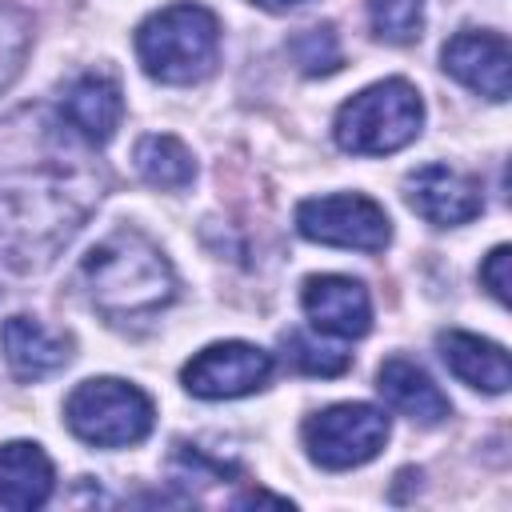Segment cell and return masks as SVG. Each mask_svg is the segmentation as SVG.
<instances>
[{"instance_id":"cb8c5ba5","label":"cell","mask_w":512,"mask_h":512,"mask_svg":"<svg viewBox=\"0 0 512 512\" xmlns=\"http://www.w3.org/2000/svg\"><path fill=\"white\" fill-rule=\"evenodd\" d=\"M252 4H260V8H268V12H288V8H300V4H308V0H252Z\"/></svg>"},{"instance_id":"ba28073f","label":"cell","mask_w":512,"mask_h":512,"mask_svg":"<svg viewBox=\"0 0 512 512\" xmlns=\"http://www.w3.org/2000/svg\"><path fill=\"white\" fill-rule=\"evenodd\" d=\"M272 352L248 340H216L180 368V384L196 400H236L252 396L272 380Z\"/></svg>"},{"instance_id":"ac0fdd59","label":"cell","mask_w":512,"mask_h":512,"mask_svg":"<svg viewBox=\"0 0 512 512\" xmlns=\"http://www.w3.org/2000/svg\"><path fill=\"white\" fill-rule=\"evenodd\" d=\"M288 56L296 60V68H300L304 76H332V72L344 64L340 36H336L332 24L300 28V32L288 40Z\"/></svg>"},{"instance_id":"7a4b0ae2","label":"cell","mask_w":512,"mask_h":512,"mask_svg":"<svg viewBox=\"0 0 512 512\" xmlns=\"http://www.w3.org/2000/svg\"><path fill=\"white\" fill-rule=\"evenodd\" d=\"M76 284L88 308H96L112 324L156 316L176 300V272L164 248L128 224L112 228L104 240H96L84 252L76 268Z\"/></svg>"},{"instance_id":"8fae6325","label":"cell","mask_w":512,"mask_h":512,"mask_svg":"<svg viewBox=\"0 0 512 512\" xmlns=\"http://www.w3.org/2000/svg\"><path fill=\"white\" fill-rule=\"evenodd\" d=\"M300 308L308 324L324 336L340 340H360L372 328V296L360 280L340 276V272H320L308 276L300 288Z\"/></svg>"},{"instance_id":"30bf717a","label":"cell","mask_w":512,"mask_h":512,"mask_svg":"<svg viewBox=\"0 0 512 512\" xmlns=\"http://www.w3.org/2000/svg\"><path fill=\"white\" fill-rule=\"evenodd\" d=\"M440 68L464 84L468 92L500 104L508 100V88H512V52H508V40L500 32H488V28H464L456 32L444 48H440Z\"/></svg>"},{"instance_id":"277c9868","label":"cell","mask_w":512,"mask_h":512,"mask_svg":"<svg viewBox=\"0 0 512 512\" xmlns=\"http://www.w3.org/2000/svg\"><path fill=\"white\" fill-rule=\"evenodd\" d=\"M424 128V100L404 76L376 80L336 108L332 140L352 156H388L408 148Z\"/></svg>"},{"instance_id":"5bb4252c","label":"cell","mask_w":512,"mask_h":512,"mask_svg":"<svg viewBox=\"0 0 512 512\" xmlns=\"http://www.w3.org/2000/svg\"><path fill=\"white\" fill-rule=\"evenodd\" d=\"M376 392L384 396V404L400 416H408L412 424H444L452 416V404L448 396L432 384V376L408 360V356H388L380 368H376Z\"/></svg>"},{"instance_id":"603a6c76","label":"cell","mask_w":512,"mask_h":512,"mask_svg":"<svg viewBox=\"0 0 512 512\" xmlns=\"http://www.w3.org/2000/svg\"><path fill=\"white\" fill-rule=\"evenodd\" d=\"M232 504H236V508H244V504H276V508H292L284 496H268V492H248V496H236Z\"/></svg>"},{"instance_id":"4fadbf2b","label":"cell","mask_w":512,"mask_h":512,"mask_svg":"<svg viewBox=\"0 0 512 512\" xmlns=\"http://www.w3.org/2000/svg\"><path fill=\"white\" fill-rule=\"evenodd\" d=\"M60 112L68 116V124L80 136H88L92 144H104V140H112V132L124 120V92L108 72L88 68L64 84Z\"/></svg>"},{"instance_id":"7402d4cb","label":"cell","mask_w":512,"mask_h":512,"mask_svg":"<svg viewBox=\"0 0 512 512\" xmlns=\"http://www.w3.org/2000/svg\"><path fill=\"white\" fill-rule=\"evenodd\" d=\"M508 260H512L508 244H496V248L484 256V264H480V284L488 288V296H492L496 304H508V288H512V276H508Z\"/></svg>"},{"instance_id":"52a82bcc","label":"cell","mask_w":512,"mask_h":512,"mask_svg":"<svg viewBox=\"0 0 512 512\" xmlns=\"http://www.w3.org/2000/svg\"><path fill=\"white\" fill-rule=\"evenodd\" d=\"M296 232L328 248L384 252L392 240V220L364 192H328V196H308L296 204Z\"/></svg>"},{"instance_id":"9c48e42d","label":"cell","mask_w":512,"mask_h":512,"mask_svg":"<svg viewBox=\"0 0 512 512\" xmlns=\"http://www.w3.org/2000/svg\"><path fill=\"white\" fill-rule=\"evenodd\" d=\"M404 200L436 228H460L484 212L480 180L452 164H420L404 176Z\"/></svg>"},{"instance_id":"d6986e66","label":"cell","mask_w":512,"mask_h":512,"mask_svg":"<svg viewBox=\"0 0 512 512\" xmlns=\"http://www.w3.org/2000/svg\"><path fill=\"white\" fill-rule=\"evenodd\" d=\"M372 36L384 44H412L424 28V0H364Z\"/></svg>"},{"instance_id":"9a60e30c","label":"cell","mask_w":512,"mask_h":512,"mask_svg":"<svg viewBox=\"0 0 512 512\" xmlns=\"http://www.w3.org/2000/svg\"><path fill=\"white\" fill-rule=\"evenodd\" d=\"M436 348H440V360L444 368L476 388V392H488V396H500L508 392L512 384V364H508V352L496 344V340H484L476 332H460V328H448L436 336Z\"/></svg>"},{"instance_id":"7c38bea8","label":"cell","mask_w":512,"mask_h":512,"mask_svg":"<svg viewBox=\"0 0 512 512\" xmlns=\"http://www.w3.org/2000/svg\"><path fill=\"white\" fill-rule=\"evenodd\" d=\"M0 352L16 380H44L68 368L72 360V336L48 328L36 316H8L0 324Z\"/></svg>"},{"instance_id":"e0dca14e","label":"cell","mask_w":512,"mask_h":512,"mask_svg":"<svg viewBox=\"0 0 512 512\" xmlns=\"http://www.w3.org/2000/svg\"><path fill=\"white\" fill-rule=\"evenodd\" d=\"M132 164H136L140 180L152 184V188H160V192H184L196 180V156L172 132L140 136L136 148H132Z\"/></svg>"},{"instance_id":"5b68a950","label":"cell","mask_w":512,"mask_h":512,"mask_svg":"<svg viewBox=\"0 0 512 512\" xmlns=\"http://www.w3.org/2000/svg\"><path fill=\"white\" fill-rule=\"evenodd\" d=\"M64 424L76 440L92 448H132L148 440L156 408L144 388L120 376L80 380L64 400Z\"/></svg>"},{"instance_id":"8992f818","label":"cell","mask_w":512,"mask_h":512,"mask_svg":"<svg viewBox=\"0 0 512 512\" xmlns=\"http://www.w3.org/2000/svg\"><path fill=\"white\" fill-rule=\"evenodd\" d=\"M388 432L392 424L384 408L364 404V400H344V404H328L312 412L300 428V440L316 468L348 472V468L376 460L380 448L388 444Z\"/></svg>"},{"instance_id":"6da1fadb","label":"cell","mask_w":512,"mask_h":512,"mask_svg":"<svg viewBox=\"0 0 512 512\" xmlns=\"http://www.w3.org/2000/svg\"><path fill=\"white\" fill-rule=\"evenodd\" d=\"M108 192L96 144L52 104L0 116V260L36 276L76 240Z\"/></svg>"},{"instance_id":"ffe728a7","label":"cell","mask_w":512,"mask_h":512,"mask_svg":"<svg viewBox=\"0 0 512 512\" xmlns=\"http://www.w3.org/2000/svg\"><path fill=\"white\" fill-rule=\"evenodd\" d=\"M32 48V16L16 0H0V92L20 76Z\"/></svg>"},{"instance_id":"3957f363","label":"cell","mask_w":512,"mask_h":512,"mask_svg":"<svg viewBox=\"0 0 512 512\" xmlns=\"http://www.w3.org/2000/svg\"><path fill=\"white\" fill-rule=\"evenodd\" d=\"M136 60L160 84H200L220 64V20L204 4L180 0L136 28Z\"/></svg>"},{"instance_id":"2e32d148","label":"cell","mask_w":512,"mask_h":512,"mask_svg":"<svg viewBox=\"0 0 512 512\" xmlns=\"http://www.w3.org/2000/svg\"><path fill=\"white\" fill-rule=\"evenodd\" d=\"M56 488V468L36 440L0 444V512L44 508Z\"/></svg>"},{"instance_id":"44dd1931","label":"cell","mask_w":512,"mask_h":512,"mask_svg":"<svg viewBox=\"0 0 512 512\" xmlns=\"http://www.w3.org/2000/svg\"><path fill=\"white\" fill-rule=\"evenodd\" d=\"M284 348H288V360H292L300 372H308V376H340V372L352 364V356H348L344 348L320 344V340H312V336H304V332H288V336H284Z\"/></svg>"}]
</instances>
